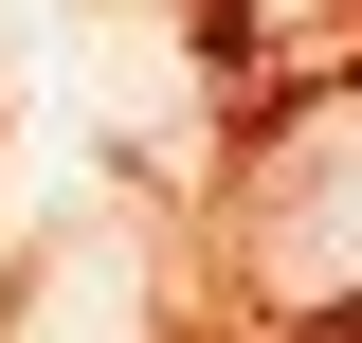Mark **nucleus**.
I'll return each mask as SVG.
<instances>
[{"instance_id":"obj_1","label":"nucleus","mask_w":362,"mask_h":343,"mask_svg":"<svg viewBox=\"0 0 362 343\" xmlns=\"http://www.w3.org/2000/svg\"><path fill=\"white\" fill-rule=\"evenodd\" d=\"M235 271H254V307H290V325L362 307V90H326V109H290V127L254 145V181H235Z\"/></svg>"}]
</instances>
